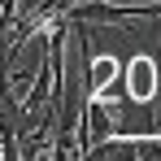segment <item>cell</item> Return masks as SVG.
<instances>
[{
  "mask_svg": "<svg viewBox=\"0 0 161 161\" xmlns=\"http://www.w3.org/2000/svg\"><path fill=\"white\" fill-rule=\"evenodd\" d=\"M122 79H126V92H131V100H153L161 92V65L153 57H135L122 65Z\"/></svg>",
  "mask_w": 161,
  "mask_h": 161,
  "instance_id": "6da1fadb",
  "label": "cell"
},
{
  "mask_svg": "<svg viewBox=\"0 0 161 161\" xmlns=\"http://www.w3.org/2000/svg\"><path fill=\"white\" fill-rule=\"evenodd\" d=\"M122 74V61H113V57H87V96H105L109 83Z\"/></svg>",
  "mask_w": 161,
  "mask_h": 161,
  "instance_id": "7a4b0ae2",
  "label": "cell"
}]
</instances>
